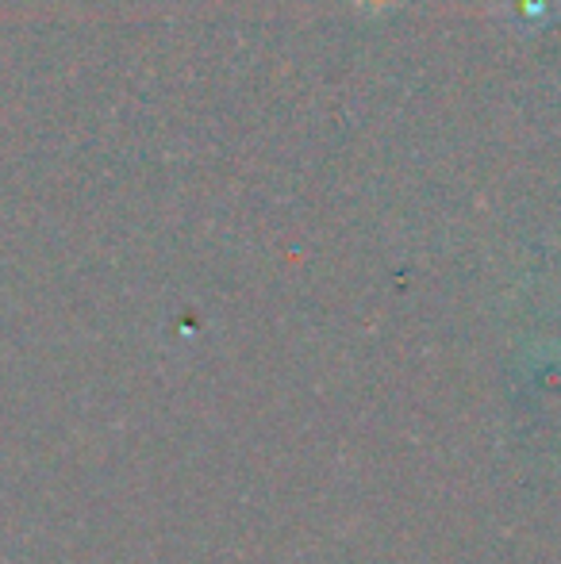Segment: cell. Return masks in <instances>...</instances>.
I'll return each instance as SVG.
<instances>
[{
  "label": "cell",
  "mask_w": 561,
  "mask_h": 564,
  "mask_svg": "<svg viewBox=\"0 0 561 564\" xmlns=\"http://www.w3.org/2000/svg\"><path fill=\"white\" fill-rule=\"evenodd\" d=\"M354 4H358L362 12H377V8H389L392 0H354Z\"/></svg>",
  "instance_id": "6da1fadb"
}]
</instances>
